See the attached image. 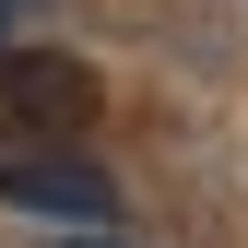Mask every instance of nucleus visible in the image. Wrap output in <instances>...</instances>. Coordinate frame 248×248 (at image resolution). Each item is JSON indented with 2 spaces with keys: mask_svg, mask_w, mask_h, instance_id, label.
<instances>
[{
  "mask_svg": "<svg viewBox=\"0 0 248 248\" xmlns=\"http://www.w3.org/2000/svg\"><path fill=\"white\" fill-rule=\"evenodd\" d=\"M0 201H12V213H47L59 236H95L118 213V177L83 166V154H0Z\"/></svg>",
  "mask_w": 248,
  "mask_h": 248,
  "instance_id": "2",
  "label": "nucleus"
},
{
  "mask_svg": "<svg viewBox=\"0 0 248 248\" xmlns=\"http://www.w3.org/2000/svg\"><path fill=\"white\" fill-rule=\"evenodd\" d=\"M12 12H36V0H0V24H12Z\"/></svg>",
  "mask_w": 248,
  "mask_h": 248,
  "instance_id": "4",
  "label": "nucleus"
},
{
  "mask_svg": "<svg viewBox=\"0 0 248 248\" xmlns=\"http://www.w3.org/2000/svg\"><path fill=\"white\" fill-rule=\"evenodd\" d=\"M95 118V71L59 47H0V154H47Z\"/></svg>",
  "mask_w": 248,
  "mask_h": 248,
  "instance_id": "1",
  "label": "nucleus"
},
{
  "mask_svg": "<svg viewBox=\"0 0 248 248\" xmlns=\"http://www.w3.org/2000/svg\"><path fill=\"white\" fill-rule=\"evenodd\" d=\"M59 248H130V236H107V225H95V236H59Z\"/></svg>",
  "mask_w": 248,
  "mask_h": 248,
  "instance_id": "3",
  "label": "nucleus"
}]
</instances>
